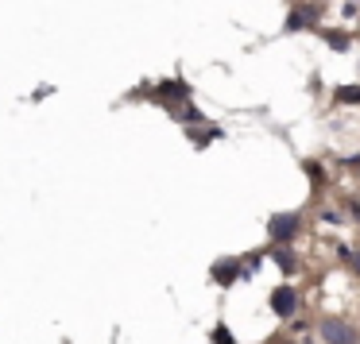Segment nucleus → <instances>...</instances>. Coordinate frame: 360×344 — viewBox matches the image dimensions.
I'll return each instance as SVG.
<instances>
[{
  "label": "nucleus",
  "mask_w": 360,
  "mask_h": 344,
  "mask_svg": "<svg viewBox=\"0 0 360 344\" xmlns=\"http://www.w3.org/2000/svg\"><path fill=\"white\" fill-rule=\"evenodd\" d=\"M298 228H302V217H298V213H275V217L267 220V236H271V244H295Z\"/></svg>",
  "instance_id": "nucleus-1"
},
{
  "label": "nucleus",
  "mask_w": 360,
  "mask_h": 344,
  "mask_svg": "<svg viewBox=\"0 0 360 344\" xmlns=\"http://www.w3.org/2000/svg\"><path fill=\"white\" fill-rule=\"evenodd\" d=\"M318 333H321V340H326V344H360L356 329H352L349 321H341V317H321L318 321Z\"/></svg>",
  "instance_id": "nucleus-2"
},
{
  "label": "nucleus",
  "mask_w": 360,
  "mask_h": 344,
  "mask_svg": "<svg viewBox=\"0 0 360 344\" xmlns=\"http://www.w3.org/2000/svg\"><path fill=\"white\" fill-rule=\"evenodd\" d=\"M271 310H275V317H295V310H298V290H295V286L271 290Z\"/></svg>",
  "instance_id": "nucleus-3"
},
{
  "label": "nucleus",
  "mask_w": 360,
  "mask_h": 344,
  "mask_svg": "<svg viewBox=\"0 0 360 344\" xmlns=\"http://www.w3.org/2000/svg\"><path fill=\"white\" fill-rule=\"evenodd\" d=\"M155 97H159V101H163V105H174V101H190V86H186V81H163Z\"/></svg>",
  "instance_id": "nucleus-4"
},
{
  "label": "nucleus",
  "mask_w": 360,
  "mask_h": 344,
  "mask_svg": "<svg viewBox=\"0 0 360 344\" xmlns=\"http://www.w3.org/2000/svg\"><path fill=\"white\" fill-rule=\"evenodd\" d=\"M290 244H271V259H275V263H279L283 267V274H295V267H298V259L295 256H290Z\"/></svg>",
  "instance_id": "nucleus-5"
},
{
  "label": "nucleus",
  "mask_w": 360,
  "mask_h": 344,
  "mask_svg": "<svg viewBox=\"0 0 360 344\" xmlns=\"http://www.w3.org/2000/svg\"><path fill=\"white\" fill-rule=\"evenodd\" d=\"M318 32H321V39H326L333 51H349V47H352V39H349L345 32H329V27H321V24H318Z\"/></svg>",
  "instance_id": "nucleus-6"
},
{
  "label": "nucleus",
  "mask_w": 360,
  "mask_h": 344,
  "mask_svg": "<svg viewBox=\"0 0 360 344\" xmlns=\"http://www.w3.org/2000/svg\"><path fill=\"white\" fill-rule=\"evenodd\" d=\"M236 271H240V263H233V259H229V263H217V267H213V279H217V282H233Z\"/></svg>",
  "instance_id": "nucleus-7"
},
{
  "label": "nucleus",
  "mask_w": 360,
  "mask_h": 344,
  "mask_svg": "<svg viewBox=\"0 0 360 344\" xmlns=\"http://www.w3.org/2000/svg\"><path fill=\"white\" fill-rule=\"evenodd\" d=\"M337 101L341 105H360V89H337Z\"/></svg>",
  "instance_id": "nucleus-8"
},
{
  "label": "nucleus",
  "mask_w": 360,
  "mask_h": 344,
  "mask_svg": "<svg viewBox=\"0 0 360 344\" xmlns=\"http://www.w3.org/2000/svg\"><path fill=\"white\" fill-rule=\"evenodd\" d=\"M341 259H345V263H349V271H352V274H356V279H360V251H341Z\"/></svg>",
  "instance_id": "nucleus-9"
},
{
  "label": "nucleus",
  "mask_w": 360,
  "mask_h": 344,
  "mask_svg": "<svg viewBox=\"0 0 360 344\" xmlns=\"http://www.w3.org/2000/svg\"><path fill=\"white\" fill-rule=\"evenodd\" d=\"M217 344H233V336H229L225 325H217Z\"/></svg>",
  "instance_id": "nucleus-10"
},
{
  "label": "nucleus",
  "mask_w": 360,
  "mask_h": 344,
  "mask_svg": "<svg viewBox=\"0 0 360 344\" xmlns=\"http://www.w3.org/2000/svg\"><path fill=\"white\" fill-rule=\"evenodd\" d=\"M352 166H356V171H360V155H356V159H352Z\"/></svg>",
  "instance_id": "nucleus-11"
}]
</instances>
